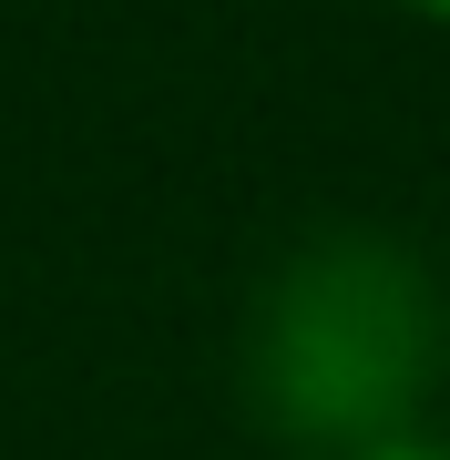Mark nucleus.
Masks as SVG:
<instances>
[{
	"mask_svg": "<svg viewBox=\"0 0 450 460\" xmlns=\"http://www.w3.org/2000/svg\"><path fill=\"white\" fill-rule=\"evenodd\" d=\"M440 368L430 277L379 235H317L256 317V399L287 440H400Z\"/></svg>",
	"mask_w": 450,
	"mask_h": 460,
	"instance_id": "1",
	"label": "nucleus"
},
{
	"mask_svg": "<svg viewBox=\"0 0 450 460\" xmlns=\"http://www.w3.org/2000/svg\"><path fill=\"white\" fill-rule=\"evenodd\" d=\"M358 460H450L440 440H410V429H400V440H379V450H358Z\"/></svg>",
	"mask_w": 450,
	"mask_h": 460,
	"instance_id": "2",
	"label": "nucleus"
},
{
	"mask_svg": "<svg viewBox=\"0 0 450 460\" xmlns=\"http://www.w3.org/2000/svg\"><path fill=\"white\" fill-rule=\"evenodd\" d=\"M410 11H430V21H450V0H410Z\"/></svg>",
	"mask_w": 450,
	"mask_h": 460,
	"instance_id": "3",
	"label": "nucleus"
}]
</instances>
